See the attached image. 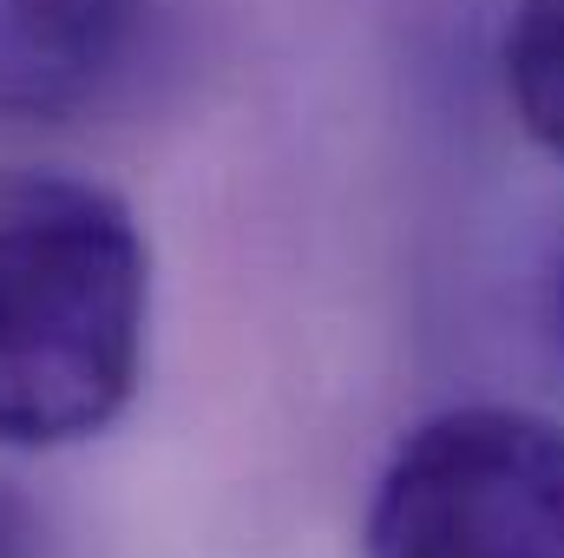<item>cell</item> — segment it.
Returning <instances> with one entry per match:
<instances>
[{
    "instance_id": "1",
    "label": "cell",
    "mask_w": 564,
    "mask_h": 558,
    "mask_svg": "<svg viewBox=\"0 0 564 558\" xmlns=\"http://www.w3.org/2000/svg\"><path fill=\"white\" fill-rule=\"evenodd\" d=\"M151 257L106 184L0 171V440L73 447L139 388Z\"/></svg>"
},
{
    "instance_id": "2",
    "label": "cell",
    "mask_w": 564,
    "mask_h": 558,
    "mask_svg": "<svg viewBox=\"0 0 564 558\" xmlns=\"http://www.w3.org/2000/svg\"><path fill=\"white\" fill-rule=\"evenodd\" d=\"M368 558H564V427L525 408H453L401 440Z\"/></svg>"
},
{
    "instance_id": "3",
    "label": "cell",
    "mask_w": 564,
    "mask_h": 558,
    "mask_svg": "<svg viewBox=\"0 0 564 558\" xmlns=\"http://www.w3.org/2000/svg\"><path fill=\"white\" fill-rule=\"evenodd\" d=\"M151 0H0V126L106 106L144 46Z\"/></svg>"
},
{
    "instance_id": "4",
    "label": "cell",
    "mask_w": 564,
    "mask_h": 558,
    "mask_svg": "<svg viewBox=\"0 0 564 558\" xmlns=\"http://www.w3.org/2000/svg\"><path fill=\"white\" fill-rule=\"evenodd\" d=\"M506 93L519 126L564 151V0H519L506 26Z\"/></svg>"
},
{
    "instance_id": "5",
    "label": "cell",
    "mask_w": 564,
    "mask_h": 558,
    "mask_svg": "<svg viewBox=\"0 0 564 558\" xmlns=\"http://www.w3.org/2000/svg\"><path fill=\"white\" fill-rule=\"evenodd\" d=\"M558 315H564V296H558Z\"/></svg>"
}]
</instances>
